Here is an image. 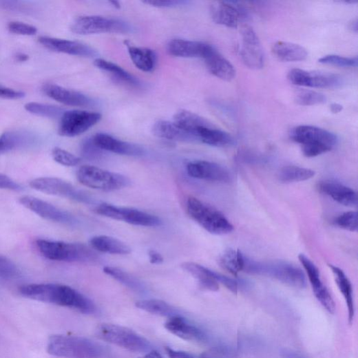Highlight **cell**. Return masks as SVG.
<instances>
[{
  "label": "cell",
  "mask_w": 358,
  "mask_h": 358,
  "mask_svg": "<svg viewBox=\"0 0 358 358\" xmlns=\"http://www.w3.org/2000/svg\"><path fill=\"white\" fill-rule=\"evenodd\" d=\"M140 358H163V357L156 350H150L147 354Z\"/></svg>",
  "instance_id": "55"
},
{
  "label": "cell",
  "mask_w": 358,
  "mask_h": 358,
  "mask_svg": "<svg viewBox=\"0 0 358 358\" xmlns=\"http://www.w3.org/2000/svg\"><path fill=\"white\" fill-rule=\"evenodd\" d=\"M0 189L19 192L23 188L8 176L0 173Z\"/></svg>",
  "instance_id": "49"
},
{
  "label": "cell",
  "mask_w": 358,
  "mask_h": 358,
  "mask_svg": "<svg viewBox=\"0 0 358 358\" xmlns=\"http://www.w3.org/2000/svg\"><path fill=\"white\" fill-rule=\"evenodd\" d=\"M343 110V106L338 103H333L330 105V111L333 114L340 113Z\"/></svg>",
  "instance_id": "56"
},
{
  "label": "cell",
  "mask_w": 358,
  "mask_h": 358,
  "mask_svg": "<svg viewBox=\"0 0 358 358\" xmlns=\"http://www.w3.org/2000/svg\"><path fill=\"white\" fill-rule=\"evenodd\" d=\"M19 291L24 297L67 307L85 315H94L97 312V307L92 299L68 286L32 284L21 286Z\"/></svg>",
  "instance_id": "1"
},
{
  "label": "cell",
  "mask_w": 358,
  "mask_h": 358,
  "mask_svg": "<svg viewBox=\"0 0 358 358\" xmlns=\"http://www.w3.org/2000/svg\"><path fill=\"white\" fill-rule=\"evenodd\" d=\"M19 203L27 209L43 219L56 222L74 225L76 219L71 213L41 199L24 196L19 198Z\"/></svg>",
  "instance_id": "13"
},
{
  "label": "cell",
  "mask_w": 358,
  "mask_h": 358,
  "mask_svg": "<svg viewBox=\"0 0 358 358\" xmlns=\"http://www.w3.org/2000/svg\"><path fill=\"white\" fill-rule=\"evenodd\" d=\"M98 337L125 350L134 352L150 351V342L133 330L114 324H101L96 329Z\"/></svg>",
  "instance_id": "8"
},
{
  "label": "cell",
  "mask_w": 358,
  "mask_h": 358,
  "mask_svg": "<svg viewBox=\"0 0 358 358\" xmlns=\"http://www.w3.org/2000/svg\"><path fill=\"white\" fill-rule=\"evenodd\" d=\"M52 158L57 163L65 167H75L81 162V158L61 148L52 150Z\"/></svg>",
  "instance_id": "43"
},
{
  "label": "cell",
  "mask_w": 358,
  "mask_h": 358,
  "mask_svg": "<svg viewBox=\"0 0 358 358\" xmlns=\"http://www.w3.org/2000/svg\"><path fill=\"white\" fill-rule=\"evenodd\" d=\"M288 78L291 83L297 86L317 88H333L340 86L342 78L335 74L322 72H309L300 69H293Z\"/></svg>",
  "instance_id": "14"
},
{
  "label": "cell",
  "mask_w": 358,
  "mask_h": 358,
  "mask_svg": "<svg viewBox=\"0 0 358 358\" xmlns=\"http://www.w3.org/2000/svg\"><path fill=\"white\" fill-rule=\"evenodd\" d=\"M235 352L226 346H218L201 355V358H234Z\"/></svg>",
  "instance_id": "48"
},
{
  "label": "cell",
  "mask_w": 358,
  "mask_h": 358,
  "mask_svg": "<svg viewBox=\"0 0 358 358\" xmlns=\"http://www.w3.org/2000/svg\"><path fill=\"white\" fill-rule=\"evenodd\" d=\"M274 56L284 62H299L305 61L308 57L307 50L300 45L280 41L273 47Z\"/></svg>",
  "instance_id": "30"
},
{
  "label": "cell",
  "mask_w": 358,
  "mask_h": 358,
  "mask_svg": "<svg viewBox=\"0 0 358 358\" xmlns=\"http://www.w3.org/2000/svg\"><path fill=\"white\" fill-rule=\"evenodd\" d=\"M103 272L134 292L145 293L147 291L142 282L122 271L120 268L107 266L103 268Z\"/></svg>",
  "instance_id": "36"
},
{
  "label": "cell",
  "mask_w": 358,
  "mask_h": 358,
  "mask_svg": "<svg viewBox=\"0 0 358 358\" xmlns=\"http://www.w3.org/2000/svg\"><path fill=\"white\" fill-rule=\"evenodd\" d=\"M165 328L171 334L187 341H204L207 339L206 334L181 316L169 319Z\"/></svg>",
  "instance_id": "23"
},
{
  "label": "cell",
  "mask_w": 358,
  "mask_h": 358,
  "mask_svg": "<svg viewBox=\"0 0 358 358\" xmlns=\"http://www.w3.org/2000/svg\"><path fill=\"white\" fill-rule=\"evenodd\" d=\"M173 122L178 127L191 134L196 139V133L200 127L209 125L210 123L199 115L187 110H181L176 113Z\"/></svg>",
  "instance_id": "34"
},
{
  "label": "cell",
  "mask_w": 358,
  "mask_h": 358,
  "mask_svg": "<svg viewBox=\"0 0 358 358\" xmlns=\"http://www.w3.org/2000/svg\"><path fill=\"white\" fill-rule=\"evenodd\" d=\"M187 209L189 216L211 234L227 235L234 230L232 223L225 215L196 198L190 197L187 200Z\"/></svg>",
  "instance_id": "6"
},
{
  "label": "cell",
  "mask_w": 358,
  "mask_h": 358,
  "mask_svg": "<svg viewBox=\"0 0 358 358\" xmlns=\"http://www.w3.org/2000/svg\"><path fill=\"white\" fill-rule=\"evenodd\" d=\"M244 271L246 273L273 277L295 288L306 286L305 275L297 266L284 261L257 262L246 257Z\"/></svg>",
  "instance_id": "4"
},
{
  "label": "cell",
  "mask_w": 358,
  "mask_h": 358,
  "mask_svg": "<svg viewBox=\"0 0 358 358\" xmlns=\"http://www.w3.org/2000/svg\"><path fill=\"white\" fill-rule=\"evenodd\" d=\"M319 188L323 193L341 205L348 207L357 206V193L345 185L336 182L324 181L320 183Z\"/></svg>",
  "instance_id": "25"
},
{
  "label": "cell",
  "mask_w": 358,
  "mask_h": 358,
  "mask_svg": "<svg viewBox=\"0 0 358 358\" xmlns=\"http://www.w3.org/2000/svg\"><path fill=\"white\" fill-rule=\"evenodd\" d=\"M202 59L208 70L215 76L227 81H231L235 77V67L211 45L209 44Z\"/></svg>",
  "instance_id": "21"
},
{
  "label": "cell",
  "mask_w": 358,
  "mask_h": 358,
  "mask_svg": "<svg viewBox=\"0 0 358 358\" xmlns=\"http://www.w3.org/2000/svg\"><path fill=\"white\" fill-rule=\"evenodd\" d=\"M209 46L201 41L176 39L168 43L167 50L169 55L175 57L202 59Z\"/></svg>",
  "instance_id": "22"
},
{
  "label": "cell",
  "mask_w": 358,
  "mask_h": 358,
  "mask_svg": "<svg viewBox=\"0 0 358 358\" xmlns=\"http://www.w3.org/2000/svg\"><path fill=\"white\" fill-rule=\"evenodd\" d=\"M325 95L309 90L299 89L295 95V101L301 106H313L326 102Z\"/></svg>",
  "instance_id": "41"
},
{
  "label": "cell",
  "mask_w": 358,
  "mask_h": 358,
  "mask_svg": "<svg viewBox=\"0 0 358 358\" xmlns=\"http://www.w3.org/2000/svg\"><path fill=\"white\" fill-rule=\"evenodd\" d=\"M128 54L133 64L145 72H152L157 64L156 53L149 48L132 46L125 42Z\"/></svg>",
  "instance_id": "29"
},
{
  "label": "cell",
  "mask_w": 358,
  "mask_h": 358,
  "mask_svg": "<svg viewBox=\"0 0 358 358\" xmlns=\"http://www.w3.org/2000/svg\"><path fill=\"white\" fill-rule=\"evenodd\" d=\"M210 13L216 23L231 28H237L241 19L240 10L232 3L227 2L213 3Z\"/></svg>",
  "instance_id": "26"
},
{
  "label": "cell",
  "mask_w": 358,
  "mask_h": 358,
  "mask_svg": "<svg viewBox=\"0 0 358 358\" xmlns=\"http://www.w3.org/2000/svg\"><path fill=\"white\" fill-rule=\"evenodd\" d=\"M152 132L156 137L162 140L185 143L196 142L191 134L178 127L173 121L156 122L153 126Z\"/></svg>",
  "instance_id": "28"
},
{
  "label": "cell",
  "mask_w": 358,
  "mask_h": 358,
  "mask_svg": "<svg viewBox=\"0 0 358 358\" xmlns=\"http://www.w3.org/2000/svg\"><path fill=\"white\" fill-rule=\"evenodd\" d=\"M89 242L93 249L101 253L127 255L131 252V249L125 243L106 235L94 237Z\"/></svg>",
  "instance_id": "33"
},
{
  "label": "cell",
  "mask_w": 358,
  "mask_h": 358,
  "mask_svg": "<svg viewBox=\"0 0 358 358\" xmlns=\"http://www.w3.org/2000/svg\"><path fill=\"white\" fill-rule=\"evenodd\" d=\"M298 258L307 274L317 299L331 315H334L336 305L331 294L322 281L318 267L304 254H299Z\"/></svg>",
  "instance_id": "16"
},
{
  "label": "cell",
  "mask_w": 358,
  "mask_h": 358,
  "mask_svg": "<svg viewBox=\"0 0 358 358\" xmlns=\"http://www.w3.org/2000/svg\"><path fill=\"white\" fill-rule=\"evenodd\" d=\"M144 3L160 8H171L182 6L187 3L185 1L176 0H160V1H147Z\"/></svg>",
  "instance_id": "52"
},
{
  "label": "cell",
  "mask_w": 358,
  "mask_h": 358,
  "mask_svg": "<svg viewBox=\"0 0 358 358\" xmlns=\"http://www.w3.org/2000/svg\"><path fill=\"white\" fill-rule=\"evenodd\" d=\"M76 177L83 186L105 192L118 191L131 185L127 176L92 165L80 167Z\"/></svg>",
  "instance_id": "7"
},
{
  "label": "cell",
  "mask_w": 358,
  "mask_h": 358,
  "mask_svg": "<svg viewBox=\"0 0 358 358\" xmlns=\"http://www.w3.org/2000/svg\"><path fill=\"white\" fill-rule=\"evenodd\" d=\"M36 138L33 134L24 130H12L0 136V155L33 145Z\"/></svg>",
  "instance_id": "24"
},
{
  "label": "cell",
  "mask_w": 358,
  "mask_h": 358,
  "mask_svg": "<svg viewBox=\"0 0 358 358\" xmlns=\"http://www.w3.org/2000/svg\"><path fill=\"white\" fill-rule=\"evenodd\" d=\"M166 352L169 358H195L189 352L181 350H176L171 348H166Z\"/></svg>",
  "instance_id": "53"
},
{
  "label": "cell",
  "mask_w": 358,
  "mask_h": 358,
  "mask_svg": "<svg viewBox=\"0 0 358 358\" xmlns=\"http://www.w3.org/2000/svg\"><path fill=\"white\" fill-rule=\"evenodd\" d=\"M315 174L316 172L312 169L291 165L281 169L277 176L281 182L291 184L309 180Z\"/></svg>",
  "instance_id": "39"
},
{
  "label": "cell",
  "mask_w": 358,
  "mask_h": 358,
  "mask_svg": "<svg viewBox=\"0 0 358 358\" xmlns=\"http://www.w3.org/2000/svg\"><path fill=\"white\" fill-rule=\"evenodd\" d=\"M284 358H303V357L298 355L297 354L292 352H285Z\"/></svg>",
  "instance_id": "59"
},
{
  "label": "cell",
  "mask_w": 358,
  "mask_h": 358,
  "mask_svg": "<svg viewBox=\"0 0 358 358\" xmlns=\"http://www.w3.org/2000/svg\"><path fill=\"white\" fill-rule=\"evenodd\" d=\"M246 257L240 250L229 249L219 258V264L234 276L244 271Z\"/></svg>",
  "instance_id": "38"
},
{
  "label": "cell",
  "mask_w": 358,
  "mask_h": 358,
  "mask_svg": "<svg viewBox=\"0 0 358 358\" xmlns=\"http://www.w3.org/2000/svg\"><path fill=\"white\" fill-rule=\"evenodd\" d=\"M83 156L90 160H98L103 157V151L100 149L92 139L85 140L81 145Z\"/></svg>",
  "instance_id": "46"
},
{
  "label": "cell",
  "mask_w": 358,
  "mask_h": 358,
  "mask_svg": "<svg viewBox=\"0 0 358 358\" xmlns=\"http://www.w3.org/2000/svg\"><path fill=\"white\" fill-rule=\"evenodd\" d=\"M242 47L240 51L243 63L252 70L264 67V59L261 43L253 29L244 25L241 28Z\"/></svg>",
  "instance_id": "15"
},
{
  "label": "cell",
  "mask_w": 358,
  "mask_h": 358,
  "mask_svg": "<svg viewBox=\"0 0 358 358\" xmlns=\"http://www.w3.org/2000/svg\"><path fill=\"white\" fill-rule=\"evenodd\" d=\"M102 118L100 113L70 110L65 112L61 116L59 133L61 136L74 138L92 128Z\"/></svg>",
  "instance_id": "12"
},
{
  "label": "cell",
  "mask_w": 358,
  "mask_h": 358,
  "mask_svg": "<svg viewBox=\"0 0 358 358\" xmlns=\"http://www.w3.org/2000/svg\"><path fill=\"white\" fill-rule=\"evenodd\" d=\"M187 171L192 178L212 182L229 183L233 178L228 169L215 162L206 160L189 162L187 165Z\"/></svg>",
  "instance_id": "17"
},
{
  "label": "cell",
  "mask_w": 358,
  "mask_h": 358,
  "mask_svg": "<svg viewBox=\"0 0 358 358\" xmlns=\"http://www.w3.org/2000/svg\"><path fill=\"white\" fill-rule=\"evenodd\" d=\"M322 64L343 67H354L357 66V58H347L337 55H328L319 60Z\"/></svg>",
  "instance_id": "44"
},
{
  "label": "cell",
  "mask_w": 358,
  "mask_h": 358,
  "mask_svg": "<svg viewBox=\"0 0 358 358\" xmlns=\"http://www.w3.org/2000/svg\"><path fill=\"white\" fill-rule=\"evenodd\" d=\"M8 30L13 34L23 36H33L37 32L36 27L19 21L10 22L8 24Z\"/></svg>",
  "instance_id": "47"
},
{
  "label": "cell",
  "mask_w": 358,
  "mask_h": 358,
  "mask_svg": "<svg viewBox=\"0 0 358 358\" xmlns=\"http://www.w3.org/2000/svg\"><path fill=\"white\" fill-rule=\"evenodd\" d=\"M30 187L39 192L70 199L81 203L90 204L92 198L86 193L77 189L72 184L56 177H41L33 179Z\"/></svg>",
  "instance_id": "11"
},
{
  "label": "cell",
  "mask_w": 358,
  "mask_h": 358,
  "mask_svg": "<svg viewBox=\"0 0 358 358\" xmlns=\"http://www.w3.org/2000/svg\"><path fill=\"white\" fill-rule=\"evenodd\" d=\"M39 42L43 48L57 53L91 59L98 55L88 45L76 41L43 36L39 38Z\"/></svg>",
  "instance_id": "18"
},
{
  "label": "cell",
  "mask_w": 358,
  "mask_h": 358,
  "mask_svg": "<svg viewBox=\"0 0 358 358\" xmlns=\"http://www.w3.org/2000/svg\"><path fill=\"white\" fill-rule=\"evenodd\" d=\"M328 266L333 273L337 287L346 301L348 312V322L351 324L355 317V304L352 284L341 268L331 264H328Z\"/></svg>",
  "instance_id": "31"
},
{
  "label": "cell",
  "mask_w": 358,
  "mask_h": 358,
  "mask_svg": "<svg viewBox=\"0 0 358 358\" xmlns=\"http://www.w3.org/2000/svg\"><path fill=\"white\" fill-rule=\"evenodd\" d=\"M196 139L198 142L215 147H231L235 143L230 134L215 127L211 123L199 128Z\"/></svg>",
  "instance_id": "27"
},
{
  "label": "cell",
  "mask_w": 358,
  "mask_h": 358,
  "mask_svg": "<svg viewBox=\"0 0 358 358\" xmlns=\"http://www.w3.org/2000/svg\"><path fill=\"white\" fill-rule=\"evenodd\" d=\"M149 257L150 262L154 264H160L164 262L162 255L155 250L149 251Z\"/></svg>",
  "instance_id": "54"
},
{
  "label": "cell",
  "mask_w": 358,
  "mask_h": 358,
  "mask_svg": "<svg viewBox=\"0 0 358 358\" xmlns=\"http://www.w3.org/2000/svg\"><path fill=\"white\" fill-rule=\"evenodd\" d=\"M19 271L17 264L8 257L0 255V278L14 279L18 277Z\"/></svg>",
  "instance_id": "45"
},
{
  "label": "cell",
  "mask_w": 358,
  "mask_h": 358,
  "mask_svg": "<svg viewBox=\"0 0 358 358\" xmlns=\"http://www.w3.org/2000/svg\"><path fill=\"white\" fill-rule=\"evenodd\" d=\"M94 65L98 69L109 73L117 81L131 86L140 85V81L118 65L101 59L94 61Z\"/></svg>",
  "instance_id": "37"
},
{
  "label": "cell",
  "mask_w": 358,
  "mask_h": 358,
  "mask_svg": "<svg viewBox=\"0 0 358 358\" xmlns=\"http://www.w3.org/2000/svg\"><path fill=\"white\" fill-rule=\"evenodd\" d=\"M182 267L198 280L202 288L211 291L219 290V284L213 277V271L209 268L191 262L183 263Z\"/></svg>",
  "instance_id": "32"
},
{
  "label": "cell",
  "mask_w": 358,
  "mask_h": 358,
  "mask_svg": "<svg viewBox=\"0 0 358 358\" xmlns=\"http://www.w3.org/2000/svg\"><path fill=\"white\" fill-rule=\"evenodd\" d=\"M92 140L103 151L136 157L144 156L145 154V151L143 147L118 140L105 133L96 134L92 138Z\"/></svg>",
  "instance_id": "20"
},
{
  "label": "cell",
  "mask_w": 358,
  "mask_h": 358,
  "mask_svg": "<svg viewBox=\"0 0 358 358\" xmlns=\"http://www.w3.org/2000/svg\"><path fill=\"white\" fill-rule=\"evenodd\" d=\"M213 276L218 284L225 286L229 291L234 294H238V284L237 282L227 276L217 273L213 271Z\"/></svg>",
  "instance_id": "51"
},
{
  "label": "cell",
  "mask_w": 358,
  "mask_h": 358,
  "mask_svg": "<svg viewBox=\"0 0 358 358\" xmlns=\"http://www.w3.org/2000/svg\"><path fill=\"white\" fill-rule=\"evenodd\" d=\"M94 211L113 220L123 221L133 226L142 227H158L162 221L151 213L132 208L120 207L103 203L96 207Z\"/></svg>",
  "instance_id": "10"
},
{
  "label": "cell",
  "mask_w": 358,
  "mask_h": 358,
  "mask_svg": "<svg viewBox=\"0 0 358 358\" xmlns=\"http://www.w3.org/2000/svg\"><path fill=\"white\" fill-rule=\"evenodd\" d=\"M48 351L52 355L65 358H98L104 352L102 346L91 339L61 335L50 338Z\"/></svg>",
  "instance_id": "5"
},
{
  "label": "cell",
  "mask_w": 358,
  "mask_h": 358,
  "mask_svg": "<svg viewBox=\"0 0 358 358\" xmlns=\"http://www.w3.org/2000/svg\"><path fill=\"white\" fill-rule=\"evenodd\" d=\"M357 211H348L341 214L335 220V224L339 228L356 232L358 229Z\"/></svg>",
  "instance_id": "42"
},
{
  "label": "cell",
  "mask_w": 358,
  "mask_h": 358,
  "mask_svg": "<svg viewBox=\"0 0 358 358\" xmlns=\"http://www.w3.org/2000/svg\"><path fill=\"white\" fill-rule=\"evenodd\" d=\"M70 29L72 32L81 35L127 34L132 31L131 27L122 20L99 16L79 17L73 22Z\"/></svg>",
  "instance_id": "9"
},
{
  "label": "cell",
  "mask_w": 358,
  "mask_h": 358,
  "mask_svg": "<svg viewBox=\"0 0 358 358\" xmlns=\"http://www.w3.org/2000/svg\"><path fill=\"white\" fill-rule=\"evenodd\" d=\"M25 109L32 114L49 118H61L65 112L63 109L58 106L38 103H27Z\"/></svg>",
  "instance_id": "40"
},
{
  "label": "cell",
  "mask_w": 358,
  "mask_h": 358,
  "mask_svg": "<svg viewBox=\"0 0 358 358\" xmlns=\"http://www.w3.org/2000/svg\"><path fill=\"white\" fill-rule=\"evenodd\" d=\"M34 246L42 257L52 261L94 263L99 260L93 250L82 244L39 239Z\"/></svg>",
  "instance_id": "2"
},
{
  "label": "cell",
  "mask_w": 358,
  "mask_h": 358,
  "mask_svg": "<svg viewBox=\"0 0 358 358\" xmlns=\"http://www.w3.org/2000/svg\"><path fill=\"white\" fill-rule=\"evenodd\" d=\"M136 306L145 311L152 313V315L172 318L181 316L180 313L173 306L166 302L160 299H145L138 301Z\"/></svg>",
  "instance_id": "35"
},
{
  "label": "cell",
  "mask_w": 358,
  "mask_h": 358,
  "mask_svg": "<svg viewBox=\"0 0 358 358\" xmlns=\"http://www.w3.org/2000/svg\"><path fill=\"white\" fill-rule=\"evenodd\" d=\"M25 96L23 92L0 85V98L5 100H19Z\"/></svg>",
  "instance_id": "50"
},
{
  "label": "cell",
  "mask_w": 358,
  "mask_h": 358,
  "mask_svg": "<svg viewBox=\"0 0 358 358\" xmlns=\"http://www.w3.org/2000/svg\"><path fill=\"white\" fill-rule=\"evenodd\" d=\"M15 59L19 62H25L29 59V56L23 53H19L15 56Z\"/></svg>",
  "instance_id": "57"
},
{
  "label": "cell",
  "mask_w": 358,
  "mask_h": 358,
  "mask_svg": "<svg viewBox=\"0 0 358 358\" xmlns=\"http://www.w3.org/2000/svg\"><path fill=\"white\" fill-rule=\"evenodd\" d=\"M348 28L350 30H351L352 32H357V19H353L348 25Z\"/></svg>",
  "instance_id": "58"
},
{
  "label": "cell",
  "mask_w": 358,
  "mask_h": 358,
  "mask_svg": "<svg viewBox=\"0 0 358 358\" xmlns=\"http://www.w3.org/2000/svg\"><path fill=\"white\" fill-rule=\"evenodd\" d=\"M42 91L49 98L65 105L87 107L94 105V101L85 95L56 84L44 85Z\"/></svg>",
  "instance_id": "19"
},
{
  "label": "cell",
  "mask_w": 358,
  "mask_h": 358,
  "mask_svg": "<svg viewBox=\"0 0 358 358\" xmlns=\"http://www.w3.org/2000/svg\"><path fill=\"white\" fill-rule=\"evenodd\" d=\"M291 138L301 145L307 158L321 156L332 151L337 145L335 134L325 129L311 125H299L291 132Z\"/></svg>",
  "instance_id": "3"
}]
</instances>
